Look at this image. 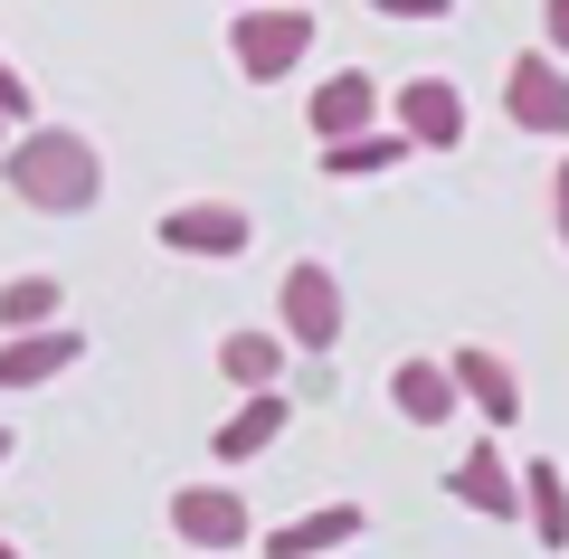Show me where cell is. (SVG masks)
<instances>
[{
  "instance_id": "cell-6",
  "label": "cell",
  "mask_w": 569,
  "mask_h": 559,
  "mask_svg": "<svg viewBox=\"0 0 569 559\" xmlns=\"http://www.w3.org/2000/svg\"><path fill=\"white\" fill-rule=\"evenodd\" d=\"M162 521H171V531L190 540V550H238V540L257 531V521H247V502L228 493V483H181Z\"/></svg>"
},
{
  "instance_id": "cell-7",
  "label": "cell",
  "mask_w": 569,
  "mask_h": 559,
  "mask_svg": "<svg viewBox=\"0 0 569 559\" xmlns=\"http://www.w3.org/2000/svg\"><path fill=\"white\" fill-rule=\"evenodd\" d=\"M399 133H408V152H456L466 142V96L447 77H408L399 86Z\"/></svg>"
},
{
  "instance_id": "cell-19",
  "label": "cell",
  "mask_w": 569,
  "mask_h": 559,
  "mask_svg": "<svg viewBox=\"0 0 569 559\" xmlns=\"http://www.w3.org/2000/svg\"><path fill=\"white\" fill-rule=\"evenodd\" d=\"M0 123H10V133H20V123H39V96H29V77L10 58H0Z\"/></svg>"
},
{
  "instance_id": "cell-14",
  "label": "cell",
  "mask_w": 569,
  "mask_h": 559,
  "mask_svg": "<svg viewBox=\"0 0 569 559\" xmlns=\"http://www.w3.org/2000/svg\"><path fill=\"white\" fill-rule=\"evenodd\" d=\"M389 408H399L408 427H447V418H456L447 360H399V370H389Z\"/></svg>"
},
{
  "instance_id": "cell-17",
  "label": "cell",
  "mask_w": 569,
  "mask_h": 559,
  "mask_svg": "<svg viewBox=\"0 0 569 559\" xmlns=\"http://www.w3.org/2000/svg\"><path fill=\"white\" fill-rule=\"evenodd\" d=\"M219 370L238 389H276L284 380V332H228L219 341Z\"/></svg>"
},
{
  "instance_id": "cell-24",
  "label": "cell",
  "mask_w": 569,
  "mask_h": 559,
  "mask_svg": "<svg viewBox=\"0 0 569 559\" xmlns=\"http://www.w3.org/2000/svg\"><path fill=\"white\" fill-rule=\"evenodd\" d=\"M0 559H20V550H10V540H0Z\"/></svg>"
},
{
  "instance_id": "cell-10",
  "label": "cell",
  "mask_w": 569,
  "mask_h": 559,
  "mask_svg": "<svg viewBox=\"0 0 569 559\" xmlns=\"http://www.w3.org/2000/svg\"><path fill=\"white\" fill-rule=\"evenodd\" d=\"M447 380H456V399H475L493 427L522 418V380H512V360H503V351H485V341H466V351L447 360Z\"/></svg>"
},
{
  "instance_id": "cell-4",
  "label": "cell",
  "mask_w": 569,
  "mask_h": 559,
  "mask_svg": "<svg viewBox=\"0 0 569 559\" xmlns=\"http://www.w3.org/2000/svg\"><path fill=\"white\" fill-rule=\"evenodd\" d=\"M152 238H162L171 257H247V238H257V228H247L238 200H181Z\"/></svg>"
},
{
  "instance_id": "cell-3",
  "label": "cell",
  "mask_w": 569,
  "mask_h": 559,
  "mask_svg": "<svg viewBox=\"0 0 569 559\" xmlns=\"http://www.w3.org/2000/svg\"><path fill=\"white\" fill-rule=\"evenodd\" d=\"M276 332L295 341L305 360H323L332 341H342V285H332V266H313V257L284 266V285H276Z\"/></svg>"
},
{
  "instance_id": "cell-22",
  "label": "cell",
  "mask_w": 569,
  "mask_h": 559,
  "mask_svg": "<svg viewBox=\"0 0 569 559\" xmlns=\"http://www.w3.org/2000/svg\"><path fill=\"white\" fill-rule=\"evenodd\" d=\"M550 219H560V247H569V161H560V180H550Z\"/></svg>"
},
{
  "instance_id": "cell-12",
  "label": "cell",
  "mask_w": 569,
  "mask_h": 559,
  "mask_svg": "<svg viewBox=\"0 0 569 559\" xmlns=\"http://www.w3.org/2000/svg\"><path fill=\"white\" fill-rule=\"evenodd\" d=\"M370 521H361V502H313V512H295L284 531H266V559H323V550H342V540H361Z\"/></svg>"
},
{
  "instance_id": "cell-18",
  "label": "cell",
  "mask_w": 569,
  "mask_h": 559,
  "mask_svg": "<svg viewBox=\"0 0 569 559\" xmlns=\"http://www.w3.org/2000/svg\"><path fill=\"white\" fill-rule=\"evenodd\" d=\"M58 276H10L0 285V332H39V322H58Z\"/></svg>"
},
{
  "instance_id": "cell-15",
  "label": "cell",
  "mask_w": 569,
  "mask_h": 559,
  "mask_svg": "<svg viewBox=\"0 0 569 559\" xmlns=\"http://www.w3.org/2000/svg\"><path fill=\"white\" fill-rule=\"evenodd\" d=\"M522 483V512H531V540L541 550H569V475L550 456H531V475H512Z\"/></svg>"
},
{
  "instance_id": "cell-11",
  "label": "cell",
  "mask_w": 569,
  "mask_h": 559,
  "mask_svg": "<svg viewBox=\"0 0 569 559\" xmlns=\"http://www.w3.org/2000/svg\"><path fill=\"white\" fill-rule=\"evenodd\" d=\"M305 123H313L323 142H342V133H370V123H380V77H361V67L323 77V86H313V104H305Z\"/></svg>"
},
{
  "instance_id": "cell-25",
  "label": "cell",
  "mask_w": 569,
  "mask_h": 559,
  "mask_svg": "<svg viewBox=\"0 0 569 559\" xmlns=\"http://www.w3.org/2000/svg\"><path fill=\"white\" fill-rule=\"evenodd\" d=\"M0 142H10V123H0Z\"/></svg>"
},
{
  "instance_id": "cell-5",
  "label": "cell",
  "mask_w": 569,
  "mask_h": 559,
  "mask_svg": "<svg viewBox=\"0 0 569 559\" xmlns=\"http://www.w3.org/2000/svg\"><path fill=\"white\" fill-rule=\"evenodd\" d=\"M503 114L522 123V133H560L569 142V77H560V58H512V77H503Z\"/></svg>"
},
{
  "instance_id": "cell-21",
  "label": "cell",
  "mask_w": 569,
  "mask_h": 559,
  "mask_svg": "<svg viewBox=\"0 0 569 559\" xmlns=\"http://www.w3.org/2000/svg\"><path fill=\"white\" fill-rule=\"evenodd\" d=\"M541 29H550V58H569V0H541Z\"/></svg>"
},
{
  "instance_id": "cell-8",
  "label": "cell",
  "mask_w": 569,
  "mask_h": 559,
  "mask_svg": "<svg viewBox=\"0 0 569 559\" xmlns=\"http://www.w3.org/2000/svg\"><path fill=\"white\" fill-rule=\"evenodd\" d=\"M77 360H86V332H67V322L10 332V341H0V389H48L58 370H77Z\"/></svg>"
},
{
  "instance_id": "cell-16",
  "label": "cell",
  "mask_w": 569,
  "mask_h": 559,
  "mask_svg": "<svg viewBox=\"0 0 569 559\" xmlns=\"http://www.w3.org/2000/svg\"><path fill=\"white\" fill-rule=\"evenodd\" d=\"M408 161V133L399 123H370V133H342V142H323V180H370V171H399Z\"/></svg>"
},
{
  "instance_id": "cell-9",
  "label": "cell",
  "mask_w": 569,
  "mask_h": 559,
  "mask_svg": "<svg viewBox=\"0 0 569 559\" xmlns=\"http://www.w3.org/2000/svg\"><path fill=\"white\" fill-rule=\"evenodd\" d=\"M447 493L466 502V512H485V521H522V483H512L503 446H466L456 475H447Z\"/></svg>"
},
{
  "instance_id": "cell-23",
  "label": "cell",
  "mask_w": 569,
  "mask_h": 559,
  "mask_svg": "<svg viewBox=\"0 0 569 559\" xmlns=\"http://www.w3.org/2000/svg\"><path fill=\"white\" fill-rule=\"evenodd\" d=\"M10 456H20V446H10V427H0V465H10Z\"/></svg>"
},
{
  "instance_id": "cell-1",
  "label": "cell",
  "mask_w": 569,
  "mask_h": 559,
  "mask_svg": "<svg viewBox=\"0 0 569 559\" xmlns=\"http://www.w3.org/2000/svg\"><path fill=\"white\" fill-rule=\"evenodd\" d=\"M0 180H10L29 209H48V219H77V209H96L104 161H96V142H86L77 123H20V133L0 142Z\"/></svg>"
},
{
  "instance_id": "cell-13",
  "label": "cell",
  "mask_w": 569,
  "mask_h": 559,
  "mask_svg": "<svg viewBox=\"0 0 569 559\" xmlns=\"http://www.w3.org/2000/svg\"><path fill=\"white\" fill-rule=\"evenodd\" d=\"M284 418H295V408H284V389H247V399H238V418H228L219 437H209V456H219V465L266 456V446L284 437Z\"/></svg>"
},
{
  "instance_id": "cell-2",
  "label": "cell",
  "mask_w": 569,
  "mask_h": 559,
  "mask_svg": "<svg viewBox=\"0 0 569 559\" xmlns=\"http://www.w3.org/2000/svg\"><path fill=\"white\" fill-rule=\"evenodd\" d=\"M313 29H323V20H313L305 0H257V10H238V29H228V58H238L247 86H276V77L305 67Z\"/></svg>"
},
{
  "instance_id": "cell-20",
  "label": "cell",
  "mask_w": 569,
  "mask_h": 559,
  "mask_svg": "<svg viewBox=\"0 0 569 559\" xmlns=\"http://www.w3.org/2000/svg\"><path fill=\"white\" fill-rule=\"evenodd\" d=\"M370 10H380V20H447L456 0H370Z\"/></svg>"
}]
</instances>
